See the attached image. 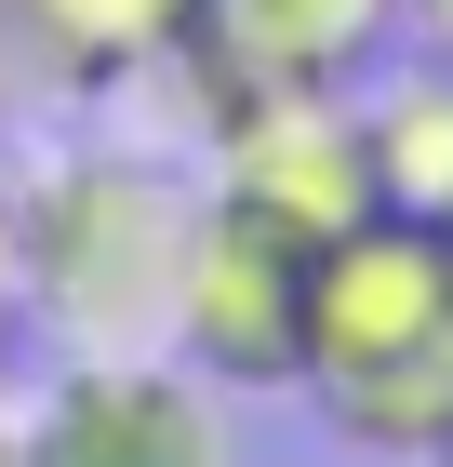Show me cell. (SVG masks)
I'll return each instance as SVG.
<instances>
[{
    "label": "cell",
    "mask_w": 453,
    "mask_h": 467,
    "mask_svg": "<svg viewBox=\"0 0 453 467\" xmlns=\"http://www.w3.org/2000/svg\"><path fill=\"white\" fill-rule=\"evenodd\" d=\"M0 467H27V441H14V414H0Z\"/></svg>",
    "instance_id": "8fae6325"
},
{
    "label": "cell",
    "mask_w": 453,
    "mask_h": 467,
    "mask_svg": "<svg viewBox=\"0 0 453 467\" xmlns=\"http://www.w3.org/2000/svg\"><path fill=\"white\" fill-rule=\"evenodd\" d=\"M427 467H453V441H440V454H427Z\"/></svg>",
    "instance_id": "7c38bea8"
},
{
    "label": "cell",
    "mask_w": 453,
    "mask_h": 467,
    "mask_svg": "<svg viewBox=\"0 0 453 467\" xmlns=\"http://www.w3.org/2000/svg\"><path fill=\"white\" fill-rule=\"evenodd\" d=\"M414 40V0H201V27H187L174 67L213 94H241V80H293V94H360Z\"/></svg>",
    "instance_id": "8992f818"
},
{
    "label": "cell",
    "mask_w": 453,
    "mask_h": 467,
    "mask_svg": "<svg viewBox=\"0 0 453 467\" xmlns=\"http://www.w3.org/2000/svg\"><path fill=\"white\" fill-rule=\"evenodd\" d=\"M201 187L241 214L334 241L374 214V161H360V94H293V80H241L201 108Z\"/></svg>",
    "instance_id": "277c9868"
},
{
    "label": "cell",
    "mask_w": 453,
    "mask_h": 467,
    "mask_svg": "<svg viewBox=\"0 0 453 467\" xmlns=\"http://www.w3.org/2000/svg\"><path fill=\"white\" fill-rule=\"evenodd\" d=\"M27 360V281H14V187H0V388Z\"/></svg>",
    "instance_id": "9c48e42d"
},
{
    "label": "cell",
    "mask_w": 453,
    "mask_h": 467,
    "mask_svg": "<svg viewBox=\"0 0 453 467\" xmlns=\"http://www.w3.org/2000/svg\"><path fill=\"white\" fill-rule=\"evenodd\" d=\"M14 14H27V40L67 80H147V67H174L187 27H201V0H14Z\"/></svg>",
    "instance_id": "ba28073f"
},
{
    "label": "cell",
    "mask_w": 453,
    "mask_h": 467,
    "mask_svg": "<svg viewBox=\"0 0 453 467\" xmlns=\"http://www.w3.org/2000/svg\"><path fill=\"white\" fill-rule=\"evenodd\" d=\"M440 241H453V214H440Z\"/></svg>",
    "instance_id": "4fadbf2b"
},
{
    "label": "cell",
    "mask_w": 453,
    "mask_h": 467,
    "mask_svg": "<svg viewBox=\"0 0 453 467\" xmlns=\"http://www.w3.org/2000/svg\"><path fill=\"white\" fill-rule=\"evenodd\" d=\"M360 161H374V214H453V54H386L360 80Z\"/></svg>",
    "instance_id": "52a82bcc"
},
{
    "label": "cell",
    "mask_w": 453,
    "mask_h": 467,
    "mask_svg": "<svg viewBox=\"0 0 453 467\" xmlns=\"http://www.w3.org/2000/svg\"><path fill=\"white\" fill-rule=\"evenodd\" d=\"M201 174H174L134 134H67L14 174V281H27V334H54V360L160 348L174 321V267Z\"/></svg>",
    "instance_id": "6da1fadb"
},
{
    "label": "cell",
    "mask_w": 453,
    "mask_h": 467,
    "mask_svg": "<svg viewBox=\"0 0 453 467\" xmlns=\"http://www.w3.org/2000/svg\"><path fill=\"white\" fill-rule=\"evenodd\" d=\"M307 414L347 454L427 467L453 441V241L427 214H360L307 254Z\"/></svg>",
    "instance_id": "7a4b0ae2"
},
{
    "label": "cell",
    "mask_w": 453,
    "mask_h": 467,
    "mask_svg": "<svg viewBox=\"0 0 453 467\" xmlns=\"http://www.w3.org/2000/svg\"><path fill=\"white\" fill-rule=\"evenodd\" d=\"M307 254L293 227L241 214V201H213L187 214V267H174V321H160V348L201 374V388H293V360H307Z\"/></svg>",
    "instance_id": "3957f363"
},
{
    "label": "cell",
    "mask_w": 453,
    "mask_h": 467,
    "mask_svg": "<svg viewBox=\"0 0 453 467\" xmlns=\"http://www.w3.org/2000/svg\"><path fill=\"white\" fill-rule=\"evenodd\" d=\"M14 441H27V467H241L227 388H201L174 348L54 360L40 400L14 414Z\"/></svg>",
    "instance_id": "5b68a950"
},
{
    "label": "cell",
    "mask_w": 453,
    "mask_h": 467,
    "mask_svg": "<svg viewBox=\"0 0 453 467\" xmlns=\"http://www.w3.org/2000/svg\"><path fill=\"white\" fill-rule=\"evenodd\" d=\"M414 27H427V40H440V54H453V0H414Z\"/></svg>",
    "instance_id": "30bf717a"
}]
</instances>
